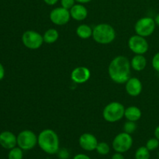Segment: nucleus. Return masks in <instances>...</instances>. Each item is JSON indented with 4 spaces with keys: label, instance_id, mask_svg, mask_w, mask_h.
<instances>
[{
    "label": "nucleus",
    "instance_id": "nucleus-28",
    "mask_svg": "<svg viewBox=\"0 0 159 159\" xmlns=\"http://www.w3.org/2000/svg\"><path fill=\"white\" fill-rule=\"evenodd\" d=\"M72 159H91L89 156H88L87 155L85 154H77L74 156V158Z\"/></svg>",
    "mask_w": 159,
    "mask_h": 159
},
{
    "label": "nucleus",
    "instance_id": "nucleus-21",
    "mask_svg": "<svg viewBox=\"0 0 159 159\" xmlns=\"http://www.w3.org/2000/svg\"><path fill=\"white\" fill-rule=\"evenodd\" d=\"M23 150L20 147H15L10 149L8 154L9 159H23Z\"/></svg>",
    "mask_w": 159,
    "mask_h": 159
},
{
    "label": "nucleus",
    "instance_id": "nucleus-7",
    "mask_svg": "<svg viewBox=\"0 0 159 159\" xmlns=\"http://www.w3.org/2000/svg\"><path fill=\"white\" fill-rule=\"evenodd\" d=\"M37 144V136L34 132L25 130L17 136V145L23 151H29L34 148Z\"/></svg>",
    "mask_w": 159,
    "mask_h": 159
},
{
    "label": "nucleus",
    "instance_id": "nucleus-2",
    "mask_svg": "<svg viewBox=\"0 0 159 159\" xmlns=\"http://www.w3.org/2000/svg\"><path fill=\"white\" fill-rule=\"evenodd\" d=\"M37 144L48 155H55L60 149V141L57 133L51 129H44L37 136Z\"/></svg>",
    "mask_w": 159,
    "mask_h": 159
},
{
    "label": "nucleus",
    "instance_id": "nucleus-9",
    "mask_svg": "<svg viewBox=\"0 0 159 159\" xmlns=\"http://www.w3.org/2000/svg\"><path fill=\"white\" fill-rule=\"evenodd\" d=\"M128 47L135 54H144L149 49V44L145 37L134 35L128 40Z\"/></svg>",
    "mask_w": 159,
    "mask_h": 159
},
{
    "label": "nucleus",
    "instance_id": "nucleus-32",
    "mask_svg": "<svg viewBox=\"0 0 159 159\" xmlns=\"http://www.w3.org/2000/svg\"><path fill=\"white\" fill-rule=\"evenodd\" d=\"M155 138H156L159 141V125L155 130Z\"/></svg>",
    "mask_w": 159,
    "mask_h": 159
},
{
    "label": "nucleus",
    "instance_id": "nucleus-11",
    "mask_svg": "<svg viewBox=\"0 0 159 159\" xmlns=\"http://www.w3.org/2000/svg\"><path fill=\"white\" fill-rule=\"evenodd\" d=\"M98 143L99 141L97 138L95 137V135L90 133L82 134L79 140V144L80 147L86 152L96 151Z\"/></svg>",
    "mask_w": 159,
    "mask_h": 159
},
{
    "label": "nucleus",
    "instance_id": "nucleus-12",
    "mask_svg": "<svg viewBox=\"0 0 159 159\" xmlns=\"http://www.w3.org/2000/svg\"><path fill=\"white\" fill-rule=\"evenodd\" d=\"M91 73L86 67L80 66L75 68L71 73V79L78 84H82L86 82L89 79Z\"/></svg>",
    "mask_w": 159,
    "mask_h": 159
},
{
    "label": "nucleus",
    "instance_id": "nucleus-10",
    "mask_svg": "<svg viewBox=\"0 0 159 159\" xmlns=\"http://www.w3.org/2000/svg\"><path fill=\"white\" fill-rule=\"evenodd\" d=\"M50 20L57 26H64L69 22L71 17L70 11L63 7H57L50 12Z\"/></svg>",
    "mask_w": 159,
    "mask_h": 159
},
{
    "label": "nucleus",
    "instance_id": "nucleus-33",
    "mask_svg": "<svg viewBox=\"0 0 159 159\" xmlns=\"http://www.w3.org/2000/svg\"><path fill=\"white\" fill-rule=\"evenodd\" d=\"M91 1L92 0H75V2H77L78 3H80V4H85V3H88Z\"/></svg>",
    "mask_w": 159,
    "mask_h": 159
},
{
    "label": "nucleus",
    "instance_id": "nucleus-6",
    "mask_svg": "<svg viewBox=\"0 0 159 159\" xmlns=\"http://www.w3.org/2000/svg\"><path fill=\"white\" fill-rule=\"evenodd\" d=\"M133 145V138L129 134L122 132L116 135L112 143V147L116 152L125 153L127 152Z\"/></svg>",
    "mask_w": 159,
    "mask_h": 159
},
{
    "label": "nucleus",
    "instance_id": "nucleus-4",
    "mask_svg": "<svg viewBox=\"0 0 159 159\" xmlns=\"http://www.w3.org/2000/svg\"><path fill=\"white\" fill-rule=\"evenodd\" d=\"M125 107L119 102H111L107 104L102 111L104 120L109 123H115L120 120L124 116Z\"/></svg>",
    "mask_w": 159,
    "mask_h": 159
},
{
    "label": "nucleus",
    "instance_id": "nucleus-15",
    "mask_svg": "<svg viewBox=\"0 0 159 159\" xmlns=\"http://www.w3.org/2000/svg\"><path fill=\"white\" fill-rule=\"evenodd\" d=\"M69 11L71 18L77 21H82V20H85L88 16V10L85 6L80 3L75 4L74 6Z\"/></svg>",
    "mask_w": 159,
    "mask_h": 159
},
{
    "label": "nucleus",
    "instance_id": "nucleus-8",
    "mask_svg": "<svg viewBox=\"0 0 159 159\" xmlns=\"http://www.w3.org/2000/svg\"><path fill=\"white\" fill-rule=\"evenodd\" d=\"M22 41L26 48L30 50H37L43 45V36L34 30H26L22 36Z\"/></svg>",
    "mask_w": 159,
    "mask_h": 159
},
{
    "label": "nucleus",
    "instance_id": "nucleus-31",
    "mask_svg": "<svg viewBox=\"0 0 159 159\" xmlns=\"http://www.w3.org/2000/svg\"><path fill=\"white\" fill-rule=\"evenodd\" d=\"M4 75H5L4 68H3L2 65L0 64V80L3 79V77H4Z\"/></svg>",
    "mask_w": 159,
    "mask_h": 159
},
{
    "label": "nucleus",
    "instance_id": "nucleus-18",
    "mask_svg": "<svg viewBox=\"0 0 159 159\" xmlns=\"http://www.w3.org/2000/svg\"><path fill=\"white\" fill-rule=\"evenodd\" d=\"M93 30L87 24H81L76 29V34L81 39H89L93 37Z\"/></svg>",
    "mask_w": 159,
    "mask_h": 159
},
{
    "label": "nucleus",
    "instance_id": "nucleus-23",
    "mask_svg": "<svg viewBox=\"0 0 159 159\" xmlns=\"http://www.w3.org/2000/svg\"><path fill=\"white\" fill-rule=\"evenodd\" d=\"M136 129H137L136 122H133V121L127 120L124 125V132L129 134H133L134 132L136 130Z\"/></svg>",
    "mask_w": 159,
    "mask_h": 159
},
{
    "label": "nucleus",
    "instance_id": "nucleus-26",
    "mask_svg": "<svg viewBox=\"0 0 159 159\" xmlns=\"http://www.w3.org/2000/svg\"><path fill=\"white\" fill-rule=\"evenodd\" d=\"M152 65L154 69L159 73V52L156 53L154 55L152 61Z\"/></svg>",
    "mask_w": 159,
    "mask_h": 159
},
{
    "label": "nucleus",
    "instance_id": "nucleus-27",
    "mask_svg": "<svg viewBox=\"0 0 159 159\" xmlns=\"http://www.w3.org/2000/svg\"><path fill=\"white\" fill-rule=\"evenodd\" d=\"M57 154H58V157L60 159H67L69 157V154H68V152L65 148L59 149L58 152Z\"/></svg>",
    "mask_w": 159,
    "mask_h": 159
},
{
    "label": "nucleus",
    "instance_id": "nucleus-29",
    "mask_svg": "<svg viewBox=\"0 0 159 159\" xmlns=\"http://www.w3.org/2000/svg\"><path fill=\"white\" fill-rule=\"evenodd\" d=\"M111 159H125L124 155L122 153H119V152H116L115 154H113V156H112Z\"/></svg>",
    "mask_w": 159,
    "mask_h": 159
},
{
    "label": "nucleus",
    "instance_id": "nucleus-16",
    "mask_svg": "<svg viewBox=\"0 0 159 159\" xmlns=\"http://www.w3.org/2000/svg\"><path fill=\"white\" fill-rule=\"evenodd\" d=\"M147 60L143 54H136L130 61V66L134 71H141L146 68Z\"/></svg>",
    "mask_w": 159,
    "mask_h": 159
},
{
    "label": "nucleus",
    "instance_id": "nucleus-24",
    "mask_svg": "<svg viewBox=\"0 0 159 159\" xmlns=\"http://www.w3.org/2000/svg\"><path fill=\"white\" fill-rule=\"evenodd\" d=\"M145 147L147 148L150 152L156 150V149L159 147V141L156 138H151V139H149L148 141H147Z\"/></svg>",
    "mask_w": 159,
    "mask_h": 159
},
{
    "label": "nucleus",
    "instance_id": "nucleus-25",
    "mask_svg": "<svg viewBox=\"0 0 159 159\" xmlns=\"http://www.w3.org/2000/svg\"><path fill=\"white\" fill-rule=\"evenodd\" d=\"M75 4V0H61V7L68 9V10H70Z\"/></svg>",
    "mask_w": 159,
    "mask_h": 159
},
{
    "label": "nucleus",
    "instance_id": "nucleus-3",
    "mask_svg": "<svg viewBox=\"0 0 159 159\" xmlns=\"http://www.w3.org/2000/svg\"><path fill=\"white\" fill-rule=\"evenodd\" d=\"M93 38L99 44H110L116 38V31L108 23H99L93 28Z\"/></svg>",
    "mask_w": 159,
    "mask_h": 159
},
{
    "label": "nucleus",
    "instance_id": "nucleus-14",
    "mask_svg": "<svg viewBox=\"0 0 159 159\" xmlns=\"http://www.w3.org/2000/svg\"><path fill=\"white\" fill-rule=\"evenodd\" d=\"M17 144V137H16L12 132L4 131L0 134V145L5 149L13 148Z\"/></svg>",
    "mask_w": 159,
    "mask_h": 159
},
{
    "label": "nucleus",
    "instance_id": "nucleus-30",
    "mask_svg": "<svg viewBox=\"0 0 159 159\" xmlns=\"http://www.w3.org/2000/svg\"><path fill=\"white\" fill-rule=\"evenodd\" d=\"M43 2L48 6H54L58 2V0H43Z\"/></svg>",
    "mask_w": 159,
    "mask_h": 159
},
{
    "label": "nucleus",
    "instance_id": "nucleus-5",
    "mask_svg": "<svg viewBox=\"0 0 159 159\" xmlns=\"http://www.w3.org/2000/svg\"><path fill=\"white\" fill-rule=\"evenodd\" d=\"M155 27L156 23L155 19L152 17H143L139 19L135 23L134 30L138 35L143 37H148L155 32Z\"/></svg>",
    "mask_w": 159,
    "mask_h": 159
},
{
    "label": "nucleus",
    "instance_id": "nucleus-19",
    "mask_svg": "<svg viewBox=\"0 0 159 159\" xmlns=\"http://www.w3.org/2000/svg\"><path fill=\"white\" fill-rule=\"evenodd\" d=\"M59 37V33L57 32V30L54 29V28H51V29H48V30L45 31V33L43 35V41L46 43H55Z\"/></svg>",
    "mask_w": 159,
    "mask_h": 159
},
{
    "label": "nucleus",
    "instance_id": "nucleus-1",
    "mask_svg": "<svg viewBox=\"0 0 159 159\" xmlns=\"http://www.w3.org/2000/svg\"><path fill=\"white\" fill-rule=\"evenodd\" d=\"M130 62L124 56H117L110 62L108 73L112 81L117 84L126 83L130 78Z\"/></svg>",
    "mask_w": 159,
    "mask_h": 159
},
{
    "label": "nucleus",
    "instance_id": "nucleus-34",
    "mask_svg": "<svg viewBox=\"0 0 159 159\" xmlns=\"http://www.w3.org/2000/svg\"><path fill=\"white\" fill-rule=\"evenodd\" d=\"M155 23H156V26H159V13L156 16H155Z\"/></svg>",
    "mask_w": 159,
    "mask_h": 159
},
{
    "label": "nucleus",
    "instance_id": "nucleus-17",
    "mask_svg": "<svg viewBox=\"0 0 159 159\" xmlns=\"http://www.w3.org/2000/svg\"><path fill=\"white\" fill-rule=\"evenodd\" d=\"M141 116H142V113L138 107L132 106V107H129L125 109L124 116L127 120L137 122L141 119Z\"/></svg>",
    "mask_w": 159,
    "mask_h": 159
},
{
    "label": "nucleus",
    "instance_id": "nucleus-13",
    "mask_svg": "<svg viewBox=\"0 0 159 159\" xmlns=\"http://www.w3.org/2000/svg\"><path fill=\"white\" fill-rule=\"evenodd\" d=\"M125 84L126 92L130 96H138L142 92V83L138 78H130Z\"/></svg>",
    "mask_w": 159,
    "mask_h": 159
},
{
    "label": "nucleus",
    "instance_id": "nucleus-20",
    "mask_svg": "<svg viewBox=\"0 0 159 159\" xmlns=\"http://www.w3.org/2000/svg\"><path fill=\"white\" fill-rule=\"evenodd\" d=\"M150 151L145 146H141L138 148L134 154L135 159H150Z\"/></svg>",
    "mask_w": 159,
    "mask_h": 159
},
{
    "label": "nucleus",
    "instance_id": "nucleus-22",
    "mask_svg": "<svg viewBox=\"0 0 159 159\" xmlns=\"http://www.w3.org/2000/svg\"><path fill=\"white\" fill-rule=\"evenodd\" d=\"M96 151L99 155H107L110 153V147L107 142H99Z\"/></svg>",
    "mask_w": 159,
    "mask_h": 159
}]
</instances>
